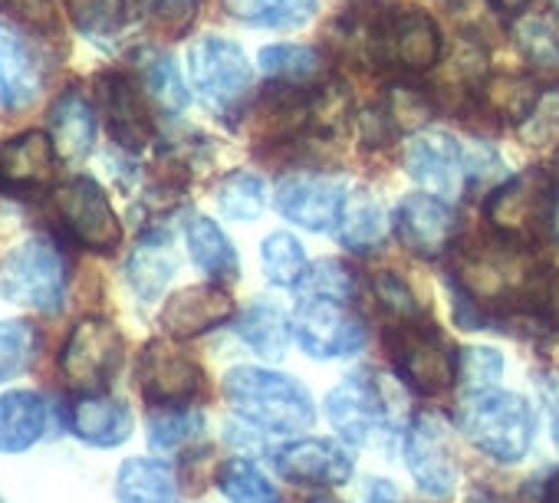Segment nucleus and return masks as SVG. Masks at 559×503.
Masks as SVG:
<instances>
[{
    "label": "nucleus",
    "mask_w": 559,
    "mask_h": 503,
    "mask_svg": "<svg viewBox=\"0 0 559 503\" xmlns=\"http://www.w3.org/2000/svg\"><path fill=\"white\" fill-rule=\"evenodd\" d=\"M224 398L240 421L266 434H297L317 421L313 395L284 372L237 366L224 375Z\"/></svg>",
    "instance_id": "f257e3e1"
},
{
    "label": "nucleus",
    "mask_w": 559,
    "mask_h": 503,
    "mask_svg": "<svg viewBox=\"0 0 559 503\" xmlns=\"http://www.w3.org/2000/svg\"><path fill=\"white\" fill-rule=\"evenodd\" d=\"M454 418L461 434L497 464H520L536 441V411L507 388H471Z\"/></svg>",
    "instance_id": "f03ea898"
},
{
    "label": "nucleus",
    "mask_w": 559,
    "mask_h": 503,
    "mask_svg": "<svg viewBox=\"0 0 559 503\" xmlns=\"http://www.w3.org/2000/svg\"><path fill=\"white\" fill-rule=\"evenodd\" d=\"M556 204H559L556 175L552 168L536 165L493 188L484 201V217L493 237L536 250L539 243L552 240Z\"/></svg>",
    "instance_id": "7ed1b4c3"
},
{
    "label": "nucleus",
    "mask_w": 559,
    "mask_h": 503,
    "mask_svg": "<svg viewBox=\"0 0 559 503\" xmlns=\"http://www.w3.org/2000/svg\"><path fill=\"white\" fill-rule=\"evenodd\" d=\"M385 352L392 359L395 375L415 395L435 398L451 392L461 369V352L444 339V333L421 316L392 320L385 330Z\"/></svg>",
    "instance_id": "20e7f679"
},
{
    "label": "nucleus",
    "mask_w": 559,
    "mask_h": 503,
    "mask_svg": "<svg viewBox=\"0 0 559 503\" xmlns=\"http://www.w3.org/2000/svg\"><path fill=\"white\" fill-rule=\"evenodd\" d=\"M0 297L37 313H60L67 300V261L50 237H31L0 264Z\"/></svg>",
    "instance_id": "39448f33"
},
{
    "label": "nucleus",
    "mask_w": 559,
    "mask_h": 503,
    "mask_svg": "<svg viewBox=\"0 0 559 503\" xmlns=\"http://www.w3.org/2000/svg\"><path fill=\"white\" fill-rule=\"evenodd\" d=\"M126 356V339L109 320H80L60 349V372L63 379L83 395H103Z\"/></svg>",
    "instance_id": "423d86ee"
},
{
    "label": "nucleus",
    "mask_w": 559,
    "mask_h": 503,
    "mask_svg": "<svg viewBox=\"0 0 559 503\" xmlns=\"http://www.w3.org/2000/svg\"><path fill=\"white\" fill-rule=\"evenodd\" d=\"M326 418L353 447H376L392 434V408L369 372H353L326 392Z\"/></svg>",
    "instance_id": "0eeeda50"
},
{
    "label": "nucleus",
    "mask_w": 559,
    "mask_h": 503,
    "mask_svg": "<svg viewBox=\"0 0 559 503\" xmlns=\"http://www.w3.org/2000/svg\"><path fill=\"white\" fill-rule=\"evenodd\" d=\"M294 339L297 346L320 362L333 359H353L366 346V326L362 320L333 297H304L294 310Z\"/></svg>",
    "instance_id": "6e6552de"
},
{
    "label": "nucleus",
    "mask_w": 559,
    "mask_h": 503,
    "mask_svg": "<svg viewBox=\"0 0 559 503\" xmlns=\"http://www.w3.org/2000/svg\"><path fill=\"white\" fill-rule=\"evenodd\" d=\"M444 57V37L438 24L418 8H395L376 14V63L402 73H428Z\"/></svg>",
    "instance_id": "1a4fd4ad"
},
{
    "label": "nucleus",
    "mask_w": 559,
    "mask_h": 503,
    "mask_svg": "<svg viewBox=\"0 0 559 503\" xmlns=\"http://www.w3.org/2000/svg\"><path fill=\"white\" fill-rule=\"evenodd\" d=\"M188 73L204 106L221 116L234 112L250 86V63L243 50L227 37L194 40L188 50Z\"/></svg>",
    "instance_id": "9d476101"
},
{
    "label": "nucleus",
    "mask_w": 559,
    "mask_h": 503,
    "mask_svg": "<svg viewBox=\"0 0 559 503\" xmlns=\"http://www.w3.org/2000/svg\"><path fill=\"white\" fill-rule=\"evenodd\" d=\"M53 204L76 243L96 250V254H116L122 243V224L106 191L93 178H70L67 184L57 188Z\"/></svg>",
    "instance_id": "9b49d317"
},
{
    "label": "nucleus",
    "mask_w": 559,
    "mask_h": 503,
    "mask_svg": "<svg viewBox=\"0 0 559 503\" xmlns=\"http://www.w3.org/2000/svg\"><path fill=\"white\" fill-rule=\"evenodd\" d=\"M139 392L152 408H175V405H191L204 385L201 366L181 352L178 346L155 339L139 352L135 366Z\"/></svg>",
    "instance_id": "f8f14e48"
},
{
    "label": "nucleus",
    "mask_w": 559,
    "mask_h": 503,
    "mask_svg": "<svg viewBox=\"0 0 559 503\" xmlns=\"http://www.w3.org/2000/svg\"><path fill=\"white\" fill-rule=\"evenodd\" d=\"M405 467L418 490L431 500H448L457 487V457L448 428L435 415H418L402 438Z\"/></svg>",
    "instance_id": "ddd939ff"
},
{
    "label": "nucleus",
    "mask_w": 559,
    "mask_h": 503,
    "mask_svg": "<svg viewBox=\"0 0 559 503\" xmlns=\"http://www.w3.org/2000/svg\"><path fill=\"white\" fill-rule=\"evenodd\" d=\"M346 184L326 175H310V171H297L280 178L276 184V211L287 220H294L304 230L313 233H330L340 227L343 220V207H346Z\"/></svg>",
    "instance_id": "4468645a"
},
{
    "label": "nucleus",
    "mask_w": 559,
    "mask_h": 503,
    "mask_svg": "<svg viewBox=\"0 0 559 503\" xmlns=\"http://www.w3.org/2000/svg\"><path fill=\"white\" fill-rule=\"evenodd\" d=\"M273 467L284 480L300 487H343L353 477L356 460L346 441L294 438L273 451Z\"/></svg>",
    "instance_id": "2eb2a0df"
},
{
    "label": "nucleus",
    "mask_w": 559,
    "mask_h": 503,
    "mask_svg": "<svg viewBox=\"0 0 559 503\" xmlns=\"http://www.w3.org/2000/svg\"><path fill=\"white\" fill-rule=\"evenodd\" d=\"M405 171L428 194L457 197L467 184V152L448 132H418L405 145Z\"/></svg>",
    "instance_id": "dca6fc26"
},
{
    "label": "nucleus",
    "mask_w": 559,
    "mask_h": 503,
    "mask_svg": "<svg viewBox=\"0 0 559 503\" xmlns=\"http://www.w3.org/2000/svg\"><path fill=\"white\" fill-rule=\"evenodd\" d=\"M395 237L415 258L435 261L454 240V211L438 194H408L395 211Z\"/></svg>",
    "instance_id": "f3484780"
},
{
    "label": "nucleus",
    "mask_w": 559,
    "mask_h": 503,
    "mask_svg": "<svg viewBox=\"0 0 559 503\" xmlns=\"http://www.w3.org/2000/svg\"><path fill=\"white\" fill-rule=\"evenodd\" d=\"M237 313L230 294L224 290V284H198V287H185L175 297H168V303L162 307V330L175 339H198L224 323H230Z\"/></svg>",
    "instance_id": "a211bd4d"
},
{
    "label": "nucleus",
    "mask_w": 559,
    "mask_h": 503,
    "mask_svg": "<svg viewBox=\"0 0 559 503\" xmlns=\"http://www.w3.org/2000/svg\"><path fill=\"white\" fill-rule=\"evenodd\" d=\"M253 135L266 142H290L313 129V89L294 83H270L250 109Z\"/></svg>",
    "instance_id": "6ab92c4d"
},
{
    "label": "nucleus",
    "mask_w": 559,
    "mask_h": 503,
    "mask_svg": "<svg viewBox=\"0 0 559 503\" xmlns=\"http://www.w3.org/2000/svg\"><path fill=\"white\" fill-rule=\"evenodd\" d=\"M96 86H99V106H103V116L109 122L116 145L129 152L145 148L155 129H152V116H148V103L142 89L122 73H103Z\"/></svg>",
    "instance_id": "aec40b11"
},
{
    "label": "nucleus",
    "mask_w": 559,
    "mask_h": 503,
    "mask_svg": "<svg viewBox=\"0 0 559 503\" xmlns=\"http://www.w3.org/2000/svg\"><path fill=\"white\" fill-rule=\"evenodd\" d=\"M57 145L47 132H24L0 142V191L27 194L53 178Z\"/></svg>",
    "instance_id": "412c9836"
},
{
    "label": "nucleus",
    "mask_w": 559,
    "mask_h": 503,
    "mask_svg": "<svg viewBox=\"0 0 559 503\" xmlns=\"http://www.w3.org/2000/svg\"><path fill=\"white\" fill-rule=\"evenodd\" d=\"M40 83L44 73L27 40L11 24H0V106L27 109L40 96Z\"/></svg>",
    "instance_id": "4be33fe9"
},
{
    "label": "nucleus",
    "mask_w": 559,
    "mask_h": 503,
    "mask_svg": "<svg viewBox=\"0 0 559 503\" xmlns=\"http://www.w3.org/2000/svg\"><path fill=\"white\" fill-rule=\"evenodd\" d=\"M70 431L90 447H119L132 438V411L119 398L80 395L70 408Z\"/></svg>",
    "instance_id": "5701e85b"
},
{
    "label": "nucleus",
    "mask_w": 559,
    "mask_h": 503,
    "mask_svg": "<svg viewBox=\"0 0 559 503\" xmlns=\"http://www.w3.org/2000/svg\"><path fill=\"white\" fill-rule=\"evenodd\" d=\"M50 428V408L37 392L17 388L0 395V454H24L44 441Z\"/></svg>",
    "instance_id": "b1692460"
},
{
    "label": "nucleus",
    "mask_w": 559,
    "mask_h": 503,
    "mask_svg": "<svg viewBox=\"0 0 559 503\" xmlns=\"http://www.w3.org/2000/svg\"><path fill=\"white\" fill-rule=\"evenodd\" d=\"M175 271H178V258H175L165 230L142 233L139 243L132 247L129 261H126V280L135 290V297L145 300V303L162 297V290L168 287Z\"/></svg>",
    "instance_id": "393cba45"
},
{
    "label": "nucleus",
    "mask_w": 559,
    "mask_h": 503,
    "mask_svg": "<svg viewBox=\"0 0 559 503\" xmlns=\"http://www.w3.org/2000/svg\"><path fill=\"white\" fill-rule=\"evenodd\" d=\"M50 139L63 161H83L96 145V112L83 93L67 89L50 109Z\"/></svg>",
    "instance_id": "a878e982"
},
{
    "label": "nucleus",
    "mask_w": 559,
    "mask_h": 503,
    "mask_svg": "<svg viewBox=\"0 0 559 503\" xmlns=\"http://www.w3.org/2000/svg\"><path fill=\"white\" fill-rule=\"evenodd\" d=\"M178 477L158 457H129L116 470V500L119 503H175Z\"/></svg>",
    "instance_id": "bb28decb"
},
{
    "label": "nucleus",
    "mask_w": 559,
    "mask_h": 503,
    "mask_svg": "<svg viewBox=\"0 0 559 503\" xmlns=\"http://www.w3.org/2000/svg\"><path fill=\"white\" fill-rule=\"evenodd\" d=\"M185 240H188V254L191 261L214 280V284H234L240 277V261L237 250L230 247V240L224 237V230L211 220V217H191L185 227Z\"/></svg>",
    "instance_id": "cd10ccee"
},
{
    "label": "nucleus",
    "mask_w": 559,
    "mask_h": 503,
    "mask_svg": "<svg viewBox=\"0 0 559 503\" xmlns=\"http://www.w3.org/2000/svg\"><path fill=\"white\" fill-rule=\"evenodd\" d=\"M539 96H543L539 86L530 76H520V73L490 76L474 93L477 106H484L490 116H497L500 122H510V125H520L533 112V106L539 103Z\"/></svg>",
    "instance_id": "c85d7f7f"
},
{
    "label": "nucleus",
    "mask_w": 559,
    "mask_h": 503,
    "mask_svg": "<svg viewBox=\"0 0 559 503\" xmlns=\"http://www.w3.org/2000/svg\"><path fill=\"white\" fill-rule=\"evenodd\" d=\"M237 336L260 356V359H284L294 326L284 310L273 303H253L237 316Z\"/></svg>",
    "instance_id": "c756f323"
},
{
    "label": "nucleus",
    "mask_w": 559,
    "mask_h": 503,
    "mask_svg": "<svg viewBox=\"0 0 559 503\" xmlns=\"http://www.w3.org/2000/svg\"><path fill=\"white\" fill-rule=\"evenodd\" d=\"M224 11L250 27L297 31L313 21L317 0H224Z\"/></svg>",
    "instance_id": "7c9ffc66"
},
{
    "label": "nucleus",
    "mask_w": 559,
    "mask_h": 503,
    "mask_svg": "<svg viewBox=\"0 0 559 503\" xmlns=\"http://www.w3.org/2000/svg\"><path fill=\"white\" fill-rule=\"evenodd\" d=\"M260 264H263V277L273 287H284V290H300V284L310 274V261H307L304 243L287 230H273L270 237H263Z\"/></svg>",
    "instance_id": "2f4dec72"
},
{
    "label": "nucleus",
    "mask_w": 559,
    "mask_h": 503,
    "mask_svg": "<svg viewBox=\"0 0 559 503\" xmlns=\"http://www.w3.org/2000/svg\"><path fill=\"white\" fill-rule=\"evenodd\" d=\"M340 227H343L340 230L343 243L356 250V254H366V250H376L385 237V211L369 191H356L346 197Z\"/></svg>",
    "instance_id": "473e14b6"
},
{
    "label": "nucleus",
    "mask_w": 559,
    "mask_h": 503,
    "mask_svg": "<svg viewBox=\"0 0 559 503\" xmlns=\"http://www.w3.org/2000/svg\"><path fill=\"white\" fill-rule=\"evenodd\" d=\"M217 490L230 503H280L276 483L247 454H237V457H230V460L221 464V470H217Z\"/></svg>",
    "instance_id": "72a5a7b5"
},
{
    "label": "nucleus",
    "mask_w": 559,
    "mask_h": 503,
    "mask_svg": "<svg viewBox=\"0 0 559 503\" xmlns=\"http://www.w3.org/2000/svg\"><path fill=\"white\" fill-rule=\"evenodd\" d=\"M204 434V415L191 405H175V408H155L148 415V444L152 451H181L191 447Z\"/></svg>",
    "instance_id": "f704fd0d"
},
{
    "label": "nucleus",
    "mask_w": 559,
    "mask_h": 503,
    "mask_svg": "<svg viewBox=\"0 0 559 503\" xmlns=\"http://www.w3.org/2000/svg\"><path fill=\"white\" fill-rule=\"evenodd\" d=\"M260 70L270 83H294L307 86L310 80L320 76V53L313 47L300 44H273L257 53Z\"/></svg>",
    "instance_id": "c9c22d12"
},
{
    "label": "nucleus",
    "mask_w": 559,
    "mask_h": 503,
    "mask_svg": "<svg viewBox=\"0 0 559 503\" xmlns=\"http://www.w3.org/2000/svg\"><path fill=\"white\" fill-rule=\"evenodd\" d=\"M513 44L520 57L543 73H559V34L546 17H520L513 24Z\"/></svg>",
    "instance_id": "e433bc0d"
},
{
    "label": "nucleus",
    "mask_w": 559,
    "mask_h": 503,
    "mask_svg": "<svg viewBox=\"0 0 559 503\" xmlns=\"http://www.w3.org/2000/svg\"><path fill=\"white\" fill-rule=\"evenodd\" d=\"M266 204V188L253 171H230L217 184V207L230 220H257Z\"/></svg>",
    "instance_id": "4c0bfd02"
},
{
    "label": "nucleus",
    "mask_w": 559,
    "mask_h": 503,
    "mask_svg": "<svg viewBox=\"0 0 559 503\" xmlns=\"http://www.w3.org/2000/svg\"><path fill=\"white\" fill-rule=\"evenodd\" d=\"M37 346H40V333L31 320H4L0 323V385L31 369Z\"/></svg>",
    "instance_id": "58836bf2"
},
{
    "label": "nucleus",
    "mask_w": 559,
    "mask_h": 503,
    "mask_svg": "<svg viewBox=\"0 0 559 503\" xmlns=\"http://www.w3.org/2000/svg\"><path fill=\"white\" fill-rule=\"evenodd\" d=\"M435 112H438L435 89H425V86H415V83L392 86L389 103H385V116H389L392 129H399V132H418V129H425V122Z\"/></svg>",
    "instance_id": "ea45409f"
},
{
    "label": "nucleus",
    "mask_w": 559,
    "mask_h": 503,
    "mask_svg": "<svg viewBox=\"0 0 559 503\" xmlns=\"http://www.w3.org/2000/svg\"><path fill=\"white\" fill-rule=\"evenodd\" d=\"M145 89L168 112H185V106H188L185 80L175 70V63L168 57H162V53L158 57H148V63H145Z\"/></svg>",
    "instance_id": "a19ab883"
},
{
    "label": "nucleus",
    "mask_w": 559,
    "mask_h": 503,
    "mask_svg": "<svg viewBox=\"0 0 559 503\" xmlns=\"http://www.w3.org/2000/svg\"><path fill=\"white\" fill-rule=\"evenodd\" d=\"M73 24L90 37H109L126 21V0H67Z\"/></svg>",
    "instance_id": "79ce46f5"
},
{
    "label": "nucleus",
    "mask_w": 559,
    "mask_h": 503,
    "mask_svg": "<svg viewBox=\"0 0 559 503\" xmlns=\"http://www.w3.org/2000/svg\"><path fill=\"white\" fill-rule=\"evenodd\" d=\"M372 297H376L379 310L389 320H415V316H421V307H418L412 287L392 271H382V274L372 277Z\"/></svg>",
    "instance_id": "37998d69"
},
{
    "label": "nucleus",
    "mask_w": 559,
    "mask_h": 503,
    "mask_svg": "<svg viewBox=\"0 0 559 503\" xmlns=\"http://www.w3.org/2000/svg\"><path fill=\"white\" fill-rule=\"evenodd\" d=\"M304 297H333V300H349L356 290L353 271L343 267L340 261H320L317 267H310L307 280L300 284Z\"/></svg>",
    "instance_id": "c03bdc74"
},
{
    "label": "nucleus",
    "mask_w": 559,
    "mask_h": 503,
    "mask_svg": "<svg viewBox=\"0 0 559 503\" xmlns=\"http://www.w3.org/2000/svg\"><path fill=\"white\" fill-rule=\"evenodd\" d=\"M198 11H201V0H155L148 17H152L155 34L178 40L198 21Z\"/></svg>",
    "instance_id": "a18cd8bd"
},
{
    "label": "nucleus",
    "mask_w": 559,
    "mask_h": 503,
    "mask_svg": "<svg viewBox=\"0 0 559 503\" xmlns=\"http://www.w3.org/2000/svg\"><path fill=\"white\" fill-rule=\"evenodd\" d=\"M523 142L530 145H546L559 135V93H543L533 112L516 125Z\"/></svg>",
    "instance_id": "49530a36"
},
{
    "label": "nucleus",
    "mask_w": 559,
    "mask_h": 503,
    "mask_svg": "<svg viewBox=\"0 0 559 503\" xmlns=\"http://www.w3.org/2000/svg\"><path fill=\"white\" fill-rule=\"evenodd\" d=\"M503 369H507V366H503V359H500L493 349H487V346H480V349H464V352H461L457 379H464L471 388H487V385L497 382V375H500Z\"/></svg>",
    "instance_id": "de8ad7c7"
},
{
    "label": "nucleus",
    "mask_w": 559,
    "mask_h": 503,
    "mask_svg": "<svg viewBox=\"0 0 559 503\" xmlns=\"http://www.w3.org/2000/svg\"><path fill=\"white\" fill-rule=\"evenodd\" d=\"M539 392H543V402H546V411H549L552 441L559 444V379L543 375V379H539Z\"/></svg>",
    "instance_id": "09e8293b"
},
{
    "label": "nucleus",
    "mask_w": 559,
    "mask_h": 503,
    "mask_svg": "<svg viewBox=\"0 0 559 503\" xmlns=\"http://www.w3.org/2000/svg\"><path fill=\"white\" fill-rule=\"evenodd\" d=\"M366 503H402V493L392 480L372 477V480H366Z\"/></svg>",
    "instance_id": "8fccbe9b"
},
{
    "label": "nucleus",
    "mask_w": 559,
    "mask_h": 503,
    "mask_svg": "<svg viewBox=\"0 0 559 503\" xmlns=\"http://www.w3.org/2000/svg\"><path fill=\"white\" fill-rule=\"evenodd\" d=\"M539 503H559V470H552L539 487Z\"/></svg>",
    "instance_id": "3c124183"
},
{
    "label": "nucleus",
    "mask_w": 559,
    "mask_h": 503,
    "mask_svg": "<svg viewBox=\"0 0 559 503\" xmlns=\"http://www.w3.org/2000/svg\"><path fill=\"white\" fill-rule=\"evenodd\" d=\"M493 4H497V11H503V14H520V11L530 4V0H493Z\"/></svg>",
    "instance_id": "603ef678"
},
{
    "label": "nucleus",
    "mask_w": 559,
    "mask_h": 503,
    "mask_svg": "<svg viewBox=\"0 0 559 503\" xmlns=\"http://www.w3.org/2000/svg\"><path fill=\"white\" fill-rule=\"evenodd\" d=\"M304 503H340V500L330 496V493H317V496H310V500H304Z\"/></svg>",
    "instance_id": "864d4df0"
},
{
    "label": "nucleus",
    "mask_w": 559,
    "mask_h": 503,
    "mask_svg": "<svg viewBox=\"0 0 559 503\" xmlns=\"http://www.w3.org/2000/svg\"><path fill=\"white\" fill-rule=\"evenodd\" d=\"M552 240H559V204H556V220H552Z\"/></svg>",
    "instance_id": "5fc2aeb1"
},
{
    "label": "nucleus",
    "mask_w": 559,
    "mask_h": 503,
    "mask_svg": "<svg viewBox=\"0 0 559 503\" xmlns=\"http://www.w3.org/2000/svg\"><path fill=\"white\" fill-rule=\"evenodd\" d=\"M552 175H556V184H559V152H556V165H552Z\"/></svg>",
    "instance_id": "6e6d98bb"
},
{
    "label": "nucleus",
    "mask_w": 559,
    "mask_h": 503,
    "mask_svg": "<svg viewBox=\"0 0 559 503\" xmlns=\"http://www.w3.org/2000/svg\"><path fill=\"white\" fill-rule=\"evenodd\" d=\"M552 8H556V14H559V0H552Z\"/></svg>",
    "instance_id": "4d7b16f0"
},
{
    "label": "nucleus",
    "mask_w": 559,
    "mask_h": 503,
    "mask_svg": "<svg viewBox=\"0 0 559 503\" xmlns=\"http://www.w3.org/2000/svg\"><path fill=\"white\" fill-rule=\"evenodd\" d=\"M0 503H4V496H0Z\"/></svg>",
    "instance_id": "13d9d810"
}]
</instances>
